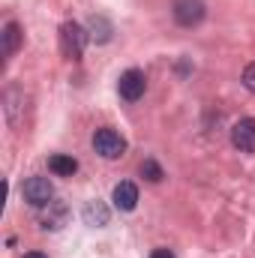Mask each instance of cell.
I'll return each mask as SVG.
<instances>
[{
	"label": "cell",
	"mask_w": 255,
	"mask_h": 258,
	"mask_svg": "<svg viewBox=\"0 0 255 258\" xmlns=\"http://www.w3.org/2000/svg\"><path fill=\"white\" fill-rule=\"evenodd\" d=\"M171 15H174V21H177L180 27H195V24L204 21L207 6H204V0H174Z\"/></svg>",
	"instance_id": "4"
},
{
	"label": "cell",
	"mask_w": 255,
	"mask_h": 258,
	"mask_svg": "<svg viewBox=\"0 0 255 258\" xmlns=\"http://www.w3.org/2000/svg\"><path fill=\"white\" fill-rule=\"evenodd\" d=\"M66 219V207L60 201H51V204H45V216H39V222H42V228H60Z\"/></svg>",
	"instance_id": "10"
},
{
	"label": "cell",
	"mask_w": 255,
	"mask_h": 258,
	"mask_svg": "<svg viewBox=\"0 0 255 258\" xmlns=\"http://www.w3.org/2000/svg\"><path fill=\"white\" fill-rule=\"evenodd\" d=\"M48 168H51V174H57V177H72V174L78 171V162H75V156L54 153V156L48 159Z\"/></svg>",
	"instance_id": "8"
},
{
	"label": "cell",
	"mask_w": 255,
	"mask_h": 258,
	"mask_svg": "<svg viewBox=\"0 0 255 258\" xmlns=\"http://www.w3.org/2000/svg\"><path fill=\"white\" fill-rule=\"evenodd\" d=\"M24 258H48V255H45V252H36V249H33V252H24Z\"/></svg>",
	"instance_id": "16"
},
{
	"label": "cell",
	"mask_w": 255,
	"mask_h": 258,
	"mask_svg": "<svg viewBox=\"0 0 255 258\" xmlns=\"http://www.w3.org/2000/svg\"><path fill=\"white\" fill-rule=\"evenodd\" d=\"M150 258H174V252H171V249H165V246H159V249H153V252H150Z\"/></svg>",
	"instance_id": "15"
},
{
	"label": "cell",
	"mask_w": 255,
	"mask_h": 258,
	"mask_svg": "<svg viewBox=\"0 0 255 258\" xmlns=\"http://www.w3.org/2000/svg\"><path fill=\"white\" fill-rule=\"evenodd\" d=\"M87 39H90V33H87L81 24H75V21L60 24V48H63V54L69 60H78V57L84 54Z\"/></svg>",
	"instance_id": "2"
},
{
	"label": "cell",
	"mask_w": 255,
	"mask_h": 258,
	"mask_svg": "<svg viewBox=\"0 0 255 258\" xmlns=\"http://www.w3.org/2000/svg\"><path fill=\"white\" fill-rule=\"evenodd\" d=\"M18 45H21V27H18L15 21H9V24L3 27V54L12 57V54L18 51Z\"/></svg>",
	"instance_id": "11"
},
{
	"label": "cell",
	"mask_w": 255,
	"mask_h": 258,
	"mask_svg": "<svg viewBox=\"0 0 255 258\" xmlns=\"http://www.w3.org/2000/svg\"><path fill=\"white\" fill-rule=\"evenodd\" d=\"M117 90H120V96H123L126 102L141 99L144 90H147V78H144V72H141V69H126V72L120 75V81H117Z\"/></svg>",
	"instance_id": "5"
},
{
	"label": "cell",
	"mask_w": 255,
	"mask_h": 258,
	"mask_svg": "<svg viewBox=\"0 0 255 258\" xmlns=\"http://www.w3.org/2000/svg\"><path fill=\"white\" fill-rule=\"evenodd\" d=\"M21 195L30 207H45L54 201V186L48 177H27L24 186H21Z\"/></svg>",
	"instance_id": "3"
},
{
	"label": "cell",
	"mask_w": 255,
	"mask_h": 258,
	"mask_svg": "<svg viewBox=\"0 0 255 258\" xmlns=\"http://www.w3.org/2000/svg\"><path fill=\"white\" fill-rule=\"evenodd\" d=\"M141 177H144L147 183H159V180L165 177V171H162V165H159L156 159H144V162H141Z\"/></svg>",
	"instance_id": "13"
},
{
	"label": "cell",
	"mask_w": 255,
	"mask_h": 258,
	"mask_svg": "<svg viewBox=\"0 0 255 258\" xmlns=\"http://www.w3.org/2000/svg\"><path fill=\"white\" fill-rule=\"evenodd\" d=\"M84 222L87 225H108V207L102 201H87L84 207Z\"/></svg>",
	"instance_id": "12"
},
{
	"label": "cell",
	"mask_w": 255,
	"mask_h": 258,
	"mask_svg": "<svg viewBox=\"0 0 255 258\" xmlns=\"http://www.w3.org/2000/svg\"><path fill=\"white\" fill-rule=\"evenodd\" d=\"M231 144L240 153H255V117H240L231 126Z\"/></svg>",
	"instance_id": "6"
},
{
	"label": "cell",
	"mask_w": 255,
	"mask_h": 258,
	"mask_svg": "<svg viewBox=\"0 0 255 258\" xmlns=\"http://www.w3.org/2000/svg\"><path fill=\"white\" fill-rule=\"evenodd\" d=\"M111 201H114V207L117 210H135V204H138V186L132 183V180H120L117 186H114V192H111Z\"/></svg>",
	"instance_id": "7"
},
{
	"label": "cell",
	"mask_w": 255,
	"mask_h": 258,
	"mask_svg": "<svg viewBox=\"0 0 255 258\" xmlns=\"http://www.w3.org/2000/svg\"><path fill=\"white\" fill-rule=\"evenodd\" d=\"M243 87H246L249 93H255V63H249L243 69Z\"/></svg>",
	"instance_id": "14"
},
{
	"label": "cell",
	"mask_w": 255,
	"mask_h": 258,
	"mask_svg": "<svg viewBox=\"0 0 255 258\" xmlns=\"http://www.w3.org/2000/svg\"><path fill=\"white\" fill-rule=\"evenodd\" d=\"M87 33H90V39H96V42L102 45V42H108V39H111L114 27H111V21H108V18L93 15V18H90V24H87Z\"/></svg>",
	"instance_id": "9"
},
{
	"label": "cell",
	"mask_w": 255,
	"mask_h": 258,
	"mask_svg": "<svg viewBox=\"0 0 255 258\" xmlns=\"http://www.w3.org/2000/svg\"><path fill=\"white\" fill-rule=\"evenodd\" d=\"M93 150L102 156V159H120L126 153V138L111 126H102L93 132Z\"/></svg>",
	"instance_id": "1"
}]
</instances>
